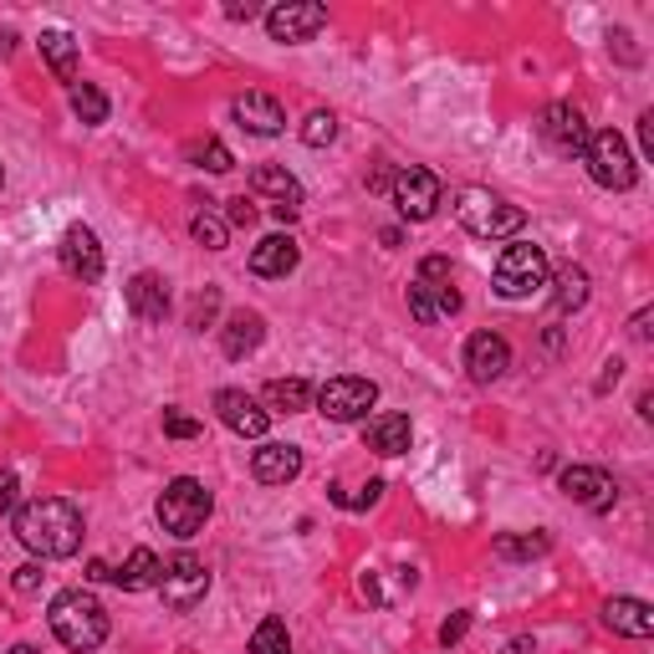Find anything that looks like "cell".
<instances>
[{
  "mask_svg": "<svg viewBox=\"0 0 654 654\" xmlns=\"http://www.w3.org/2000/svg\"><path fill=\"white\" fill-rule=\"evenodd\" d=\"M16 537L36 558H72L82 547V512L62 497H36L16 512Z\"/></svg>",
  "mask_w": 654,
  "mask_h": 654,
  "instance_id": "obj_1",
  "label": "cell"
},
{
  "mask_svg": "<svg viewBox=\"0 0 654 654\" xmlns=\"http://www.w3.org/2000/svg\"><path fill=\"white\" fill-rule=\"evenodd\" d=\"M51 634L57 644H67L72 654H93L108 639V608L97 604V593L87 588H67L51 598Z\"/></svg>",
  "mask_w": 654,
  "mask_h": 654,
  "instance_id": "obj_2",
  "label": "cell"
},
{
  "mask_svg": "<svg viewBox=\"0 0 654 654\" xmlns=\"http://www.w3.org/2000/svg\"><path fill=\"white\" fill-rule=\"evenodd\" d=\"M154 512H159V527L170 532V537L189 542V537H200L205 532V522L215 512V497H210L195 476H174V481L164 486V497H159Z\"/></svg>",
  "mask_w": 654,
  "mask_h": 654,
  "instance_id": "obj_3",
  "label": "cell"
},
{
  "mask_svg": "<svg viewBox=\"0 0 654 654\" xmlns=\"http://www.w3.org/2000/svg\"><path fill=\"white\" fill-rule=\"evenodd\" d=\"M455 220H460L476 241H506V235H516L527 225V215H522L516 205H506L501 195H491V189H481V185H466L455 195Z\"/></svg>",
  "mask_w": 654,
  "mask_h": 654,
  "instance_id": "obj_4",
  "label": "cell"
},
{
  "mask_svg": "<svg viewBox=\"0 0 654 654\" xmlns=\"http://www.w3.org/2000/svg\"><path fill=\"white\" fill-rule=\"evenodd\" d=\"M409 312H414V323H424V327L460 312V292H455L451 261H445V256H424L420 261V277L409 281Z\"/></svg>",
  "mask_w": 654,
  "mask_h": 654,
  "instance_id": "obj_5",
  "label": "cell"
},
{
  "mask_svg": "<svg viewBox=\"0 0 654 654\" xmlns=\"http://www.w3.org/2000/svg\"><path fill=\"white\" fill-rule=\"evenodd\" d=\"M547 277H552V266H547L542 246L512 241V246L497 256V277H491V287H497V296H506V302H522V296L542 292Z\"/></svg>",
  "mask_w": 654,
  "mask_h": 654,
  "instance_id": "obj_6",
  "label": "cell"
},
{
  "mask_svg": "<svg viewBox=\"0 0 654 654\" xmlns=\"http://www.w3.org/2000/svg\"><path fill=\"white\" fill-rule=\"evenodd\" d=\"M583 164H588V179H593V185H598V189H614V195L634 189V179H639V164H634V154H629V143H623L619 128L588 133Z\"/></svg>",
  "mask_w": 654,
  "mask_h": 654,
  "instance_id": "obj_7",
  "label": "cell"
},
{
  "mask_svg": "<svg viewBox=\"0 0 654 654\" xmlns=\"http://www.w3.org/2000/svg\"><path fill=\"white\" fill-rule=\"evenodd\" d=\"M159 593H164V608L189 614V608H200L205 593H210V568H205L195 552H179L174 562H164V573H159Z\"/></svg>",
  "mask_w": 654,
  "mask_h": 654,
  "instance_id": "obj_8",
  "label": "cell"
},
{
  "mask_svg": "<svg viewBox=\"0 0 654 654\" xmlns=\"http://www.w3.org/2000/svg\"><path fill=\"white\" fill-rule=\"evenodd\" d=\"M312 399H317V409H323L327 420L348 424V420H363V414L378 405V384L374 378H359V374H338V378H327Z\"/></svg>",
  "mask_w": 654,
  "mask_h": 654,
  "instance_id": "obj_9",
  "label": "cell"
},
{
  "mask_svg": "<svg viewBox=\"0 0 654 654\" xmlns=\"http://www.w3.org/2000/svg\"><path fill=\"white\" fill-rule=\"evenodd\" d=\"M394 205H399V215L405 220H430L445 200V185H440V174L420 170V164H409V170H394Z\"/></svg>",
  "mask_w": 654,
  "mask_h": 654,
  "instance_id": "obj_10",
  "label": "cell"
},
{
  "mask_svg": "<svg viewBox=\"0 0 654 654\" xmlns=\"http://www.w3.org/2000/svg\"><path fill=\"white\" fill-rule=\"evenodd\" d=\"M323 26H327V11L317 5V0H281V5L266 11V32H271V42H287V47L312 42Z\"/></svg>",
  "mask_w": 654,
  "mask_h": 654,
  "instance_id": "obj_11",
  "label": "cell"
},
{
  "mask_svg": "<svg viewBox=\"0 0 654 654\" xmlns=\"http://www.w3.org/2000/svg\"><path fill=\"white\" fill-rule=\"evenodd\" d=\"M558 491L568 501H577V506H588V512H614V501H619L614 476L598 470V466H568L558 476Z\"/></svg>",
  "mask_w": 654,
  "mask_h": 654,
  "instance_id": "obj_12",
  "label": "cell"
},
{
  "mask_svg": "<svg viewBox=\"0 0 654 654\" xmlns=\"http://www.w3.org/2000/svg\"><path fill=\"white\" fill-rule=\"evenodd\" d=\"M537 133H542V143L562 159H573V154L583 159V149H588V124H583V113H577L573 103H552V108H542Z\"/></svg>",
  "mask_w": 654,
  "mask_h": 654,
  "instance_id": "obj_13",
  "label": "cell"
},
{
  "mask_svg": "<svg viewBox=\"0 0 654 654\" xmlns=\"http://www.w3.org/2000/svg\"><path fill=\"white\" fill-rule=\"evenodd\" d=\"M57 256H62V271L67 277H78V281H103V246H97V235L87 231V225H67L62 235V246H57Z\"/></svg>",
  "mask_w": 654,
  "mask_h": 654,
  "instance_id": "obj_14",
  "label": "cell"
},
{
  "mask_svg": "<svg viewBox=\"0 0 654 654\" xmlns=\"http://www.w3.org/2000/svg\"><path fill=\"white\" fill-rule=\"evenodd\" d=\"M215 414L225 420V430H235L241 440H266V430H271V414H266L246 389H220L215 394Z\"/></svg>",
  "mask_w": 654,
  "mask_h": 654,
  "instance_id": "obj_15",
  "label": "cell"
},
{
  "mask_svg": "<svg viewBox=\"0 0 654 654\" xmlns=\"http://www.w3.org/2000/svg\"><path fill=\"white\" fill-rule=\"evenodd\" d=\"M466 369L476 384H497L506 369H512V343L501 332H476L466 343Z\"/></svg>",
  "mask_w": 654,
  "mask_h": 654,
  "instance_id": "obj_16",
  "label": "cell"
},
{
  "mask_svg": "<svg viewBox=\"0 0 654 654\" xmlns=\"http://www.w3.org/2000/svg\"><path fill=\"white\" fill-rule=\"evenodd\" d=\"M235 124L246 128V133H256V139H277L281 128H287V113H281V103L271 93H241L231 103Z\"/></svg>",
  "mask_w": 654,
  "mask_h": 654,
  "instance_id": "obj_17",
  "label": "cell"
},
{
  "mask_svg": "<svg viewBox=\"0 0 654 654\" xmlns=\"http://www.w3.org/2000/svg\"><path fill=\"white\" fill-rule=\"evenodd\" d=\"M124 296H128V312H133L139 323L159 327L170 317V281L154 277V271H139V277L124 287Z\"/></svg>",
  "mask_w": 654,
  "mask_h": 654,
  "instance_id": "obj_18",
  "label": "cell"
},
{
  "mask_svg": "<svg viewBox=\"0 0 654 654\" xmlns=\"http://www.w3.org/2000/svg\"><path fill=\"white\" fill-rule=\"evenodd\" d=\"M250 470L261 486H287L302 476V451L296 445H281V440H266L261 451L250 455Z\"/></svg>",
  "mask_w": 654,
  "mask_h": 654,
  "instance_id": "obj_19",
  "label": "cell"
},
{
  "mask_svg": "<svg viewBox=\"0 0 654 654\" xmlns=\"http://www.w3.org/2000/svg\"><path fill=\"white\" fill-rule=\"evenodd\" d=\"M604 623L623 639H650L654 634V608L644 598H629V593H614L604 604Z\"/></svg>",
  "mask_w": 654,
  "mask_h": 654,
  "instance_id": "obj_20",
  "label": "cell"
},
{
  "mask_svg": "<svg viewBox=\"0 0 654 654\" xmlns=\"http://www.w3.org/2000/svg\"><path fill=\"white\" fill-rule=\"evenodd\" d=\"M296 261H302V246L292 235H266V241L250 246V271L256 277H292Z\"/></svg>",
  "mask_w": 654,
  "mask_h": 654,
  "instance_id": "obj_21",
  "label": "cell"
},
{
  "mask_svg": "<svg viewBox=\"0 0 654 654\" xmlns=\"http://www.w3.org/2000/svg\"><path fill=\"white\" fill-rule=\"evenodd\" d=\"M266 338V317L261 312H231L225 317V327H220V348H225V359H246V353H256Z\"/></svg>",
  "mask_w": 654,
  "mask_h": 654,
  "instance_id": "obj_22",
  "label": "cell"
},
{
  "mask_svg": "<svg viewBox=\"0 0 654 654\" xmlns=\"http://www.w3.org/2000/svg\"><path fill=\"white\" fill-rule=\"evenodd\" d=\"M409 440H414V424H409V414H374L369 420V430H363V445L378 455H405Z\"/></svg>",
  "mask_w": 654,
  "mask_h": 654,
  "instance_id": "obj_23",
  "label": "cell"
},
{
  "mask_svg": "<svg viewBox=\"0 0 654 654\" xmlns=\"http://www.w3.org/2000/svg\"><path fill=\"white\" fill-rule=\"evenodd\" d=\"M250 189L266 195L271 210H302V185H296L287 170H277V164H256V170H250Z\"/></svg>",
  "mask_w": 654,
  "mask_h": 654,
  "instance_id": "obj_24",
  "label": "cell"
},
{
  "mask_svg": "<svg viewBox=\"0 0 654 654\" xmlns=\"http://www.w3.org/2000/svg\"><path fill=\"white\" fill-rule=\"evenodd\" d=\"M42 57H47L51 78L67 82V87H78V42H72V32H62V26L42 32Z\"/></svg>",
  "mask_w": 654,
  "mask_h": 654,
  "instance_id": "obj_25",
  "label": "cell"
},
{
  "mask_svg": "<svg viewBox=\"0 0 654 654\" xmlns=\"http://www.w3.org/2000/svg\"><path fill=\"white\" fill-rule=\"evenodd\" d=\"M159 573H164V562H159L149 547H133L128 562L113 573V583H118L124 593H143V588H159Z\"/></svg>",
  "mask_w": 654,
  "mask_h": 654,
  "instance_id": "obj_26",
  "label": "cell"
},
{
  "mask_svg": "<svg viewBox=\"0 0 654 654\" xmlns=\"http://www.w3.org/2000/svg\"><path fill=\"white\" fill-rule=\"evenodd\" d=\"M266 399V414L277 409V414H302V409H312V384L307 378H271L261 389Z\"/></svg>",
  "mask_w": 654,
  "mask_h": 654,
  "instance_id": "obj_27",
  "label": "cell"
},
{
  "mask_svg": "<svg viewBox=\"0 0 654 654\" xmlns=\"http://www.w3.org/2000/svg\"><path fill=\"white\" fill-rule=\"evenodd\" d=\"M552 281V302H558V312H577L583 302H588V271L583 266H558V277H547Z\"/></svg>",
  "mask_w": 654,
  "mask_h": 654,
  "instance_id": "obj_28",
  "label": "cell"
},
{
  "mask_svg": "<svg viewBox=\"0 0 654 654\" xmlns=\"http://www.w3.org/2000/svg\"><path fill=\"white\" fill-rule=\"evenodd\" d=\"M67 97H72V113H78L87 128L108 124V93H103V87H93V82H78V87H67Z\"/></svg>",
  "mask_w": 654,
  "mask_h": 654,
  "instance_id": "obj_29",
  "label": "cell"
},
{
  "mask_svg": "<svg viewBox=\"0 0 654 654\" xmlns=\"http://www.w3.org/2000/svg\"><path fill=\"white\" fill-rule=\"evenodd\" d=\"M542 552H552V537H547V532H532V537L506 532V537H497V558H506V562H527V558H542Z\"/></svg>",
  "mask_w": 654,
  "mask_h": 654,
  "instance_id": "obj_30",
  "label": "cell"
},
{
  "mask_svg": "<svg viewBox=\"0 0 654 654\" xmlns=\"http://www.w3.org/2000/svg\"><path fill=\"white\" fill-rule=\"evenodd\" d=\"M250 654H292V634H287V623H281L277 614L256 623V634H250Z\"/></svg>",
  "mask_w": 654,
  "mask_h": 654,
  "instance_id": "obj_31",
  "label": "cell"
},
{
  "mask_svg": "<svg viewBox=\"0 0 654 654\" xmlns=\"http://www.w3.org/2000/svg\"><path fill=\"white\" fill-rule=\"evenodd\" d=\"M189 235H195L205 250H225V241H231V225H225L215 210H200V215L189 220Z\"/></svg>",
  "mask_w": 654,
  "mask_h": 654,
  "instance_id": "obj_32",
  "label": "cell"
},
{
  "mask_svg": "<svg viewBox=\"0 0 654 654\" xmlns=\"http://www.w3.org/2000/svg\"><path fill=\"white\" fill-rule=\"evenodd\" d=\"M189 159H195L200 170H210V174H225V170L235 164L231 149H225L220 139H200V143H189Z\"/></svg>",
  "mask_w": 654,
  "mask_h": 654,
  "instance_id": "obj_33",
  "label": "cell"
},
{
  "mask_svg": "<svg viewBox=\"0 0 654 654\" xmlns=\"http://www.w3.org/2000/svg\"><path fill=\"white\" fill-rule=\"evenodd\" d=\"M332 139H338V118H332L327 108L307 113V124H302V143H307V149H327Z\"/></svg>",
  "mask_w": 654,
  "mask_h": 654,
  "instance_id": "obj_34",
  "label": "cell"
},
{
  "mask_svg": "<svg viewBox=\"0 0 654 654\" xmlns=\"http://www.w3.org/2000/svg\"><path fill=\"white\" fill-rule=\"evenodd\" d=\"M164 435L170 440H195V435H205V424L195 420V414H185V409H164Z\"/></svg>",
  "mask_w": 654,
  "mask_h": 654,
  "instance_id": "obj_35",
  "label": "cell"
},
{
  "mask_svg": "<svg viewBox=\"0 0 654 654\" xmlns=\"http://www.w3.org/2000/svg\"><path fill=\"white\" fill-rule=\"evenodd\" d=\"M215 312H220V292H215V287H205V292L189 302V327H195V332H205Z\"/></svg>",
  "mask_w": 654,
  "mask_h": 654,
  "instance_id": "obj_36",
  "label": "cell"
},
{
  "mask_svg": "<svg viewBox=\"0 0 654 654\" xmlns=\"http://www.w3.org/2000/svg\"><path fill=\"white\" fill-rule=\"evenodd\" d=\"M466 629H470V614L460 608L455 619H445V629H440V644H445V650H451V644H460V639H466Z\"/></svg>",
  "mask_w": 654,
  "mask_h": 654,
  "instance_id": "obj_37",
  "label": "cell"
},
{
  "mask_svg": "<svg viewBox=\"0 0 654 654\" xmlns=\"http://www.w3.org/2000/svg\"><path fill=\"white\" fill-rule=\"evenodd\" d=\"M225 225H256V205L241 195V200H231V210H225Z\"/></svg>",
  "mask_w": 654,
  "mask_h": 654,
  "instance_id": "obj_38",
  "label": "cell"
},
{
  "mask_svg": "<svg viewBox=\"0 0 654 654\" xmlns=\"http://www.w3.org/2000/svg\"><path fill=\"white\" fill-rule=\"evenodd\" d=\"M42 577H47V573H42L36 562H26V568H16V593H36V588H42Z\"/></svg>",
  "mask_w": 654,
  "mask_h": 654,
  "instance_id": "obj_39",
  "label": "cell"
},
{
  "mask_svg": "<svg viewBox=\"0 0 654 654\" xmlns=\"http://www.w3.org/2000/svg\"><path fill=\"white\" fill-rule=\"evenodd\" d=\"M16 506V470H0V512Z\"/></svg>",
  "mask_w": 654,
  "mask_h": 654,
  "instance_id": "obj_40",
  "label": "cell"
},
{
  "mask_svg": "<svg viewBox=\"0 0 654 654\" xmlns=\"http://www.w3.org/2000/svg\"><path fill=\"white\" fill-rule=\"evenodd\" d=\"M650 323H654V312H650V307L634 312V323H629V332H634L639 343H650Z\"/></svg>",
  "mask_w": 654,
  "mask_h": 654,
  "instance_id": "obj_41",
  "label": "cell"
},
{
  "mask_svg": "<svg viewBox=\"0 0 654 654\" xmlns=\"http://www.w3.org/2000/svg\"><path fill=\"white\" fill-rule=\"evenodd\" d=\"M501 654H537V639L532 634H516V639H506V650Z\"/></svg>",
  "mask_w": 654,
  "mask_h": 654,
  "instance_id": "obj_42",
  "label": "cell"
},
{
  "mask_svg": "<svg viewBox=\"0 0 654 654\" xmlns=\"http://www.w3.org/2000/svg\"><path fill=\"white\" fill-rule=\"evenodd\" d=\"M225 16H231V21H250V16H261V5H250V0H246V5H225Z\"/></svg>",
  "mask_w": 654,
  "mask_h": 654,
  "instance_id": "obj_43",
  "label": "cell"
},
{
  "mask_svg": "<svg viewBox=\"0 0 654 654\" xmlns=\"http://www.w3.org/2000/svg\"><path fill=\"white\" fill-rule=\"evenodd\" d=\"M604 369H608V374H604V378H598V394H604V389H608V384H619V374H623V363H619V359H608V363H604Z\"/></svg>",
  "mask_w": 654,
  "mask_h": 654,
  "instance_id": "obj_44",
  "label": "cell"
},
{
  "mask_svg": "<svg viewBox=\"0 0 654 654\" xmlns=\"http://www.w3.org/2000/svg\"><path fill=\"white\" fill-rule=\"evenodd\" d=\"M87 577H93V583H103V577H113V568H108V562H87Z\"/></svg>",
  "mask_w": 654,
  "mask_h": 654,
  "instance_id": "obj_45",
  "label": "cell"
},
{
  "mask_svg": "<svg viewBox=\"0 0 654 654\" xmlns=\"http://www.w3.org/2000/svg\"><path fill=\"white\" fill-rule=\"evenodd\" d=\"M11 654H36V650H32V644H16V650H11Z\"/></svg>",
  "mask_w": 654,
  "mask_h": 654,
  "instance_id": "obj_46",
  "label": "cell"
},
{
  "mask_svg": "<svg viewBox=\"0 0 654 654\" xmlns=\"http://www.w3.org/2000/svg\"><path fill=\"white\" fill-rule=\"evenodd\" d=\"M0 185H5V170H0Z\"/></svg>",
  "mask_w": 654,
  "mask_h": 654,
  "instance_id": "obj_47",
  "label": "cell"
}]
</instances>
